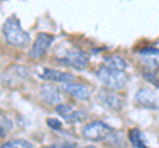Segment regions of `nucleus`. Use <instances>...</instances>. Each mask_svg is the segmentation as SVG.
I'll return each instance as SVG.
<instances>
[{
	"instance_id": "obj_12",
	"label": "nucleus",
	"mask_w": 159,
	"mask_h": 148,
	"mask_svg": "<svg viewBox=\"0 0 159 148\" xmlns=\"http://www.w3.org/2000/svg\"><path fill=\"white\" fill-rule=\"evenodd\" d=\"M129 140L135 148H148L145 143V136L142 135V132L138 128H131L129 131Z\"/></svg>"
},
{
	"instance_id": "obj_21",
	"label": "nucleus",
	"mask_w": 159,
	"mask_h": 148,
	"mask_svg": "<svg viewBox=\"0 0 159 148\" xmlns=\"http://www.w3.org/2000/svg\"><path fill=\"white\" fill-rule=\"evenodd\" d=\"M80 148H97V147H94V146H86V147H80Z\"/></svg>"
},
{
	"instance_id": "obj_3",
	"label": "nucleus",
	"mask_w": 159,
	"mask_h": 148,
	"mask_svg": "<svg viewBox=\"0 0 159 148\" xmlns=\"http://www.w3.org/2000/svg\"><path fill=\"white\" fill-rule=\"evenodd\" d=\"M113 131H114L113 128L110 126H107L106 123H103L101 120H94L88 123L84 127L82 136L86 140H90V141H101V140H106Z\"/></svg>"
},
{
	"instance_id": "obj_8",
	"label": "nucleus",
	"mask_w": 159,
	"mask_h": 148,
	"mask_svg": "<svg viewBox=\"0 0 159 148\" xmlns=\"http://www.w3.org/2000/svg\"><path fill=\"white\" fill-rule=\"evenodd\" d=\"M135 99L141 106L146 108H159L157 97L151 89H141L135 94Z\"/></svg>"
},
{
	"instance_id": "obj_16",
	"label": "nucleus",
	"mask_w": 159,
	"mask_h": 148,
	"mask_svg": "<svg viewBox=\"0 0 159 148\" xmlns=\"http://www.w3.org/2000/svg\"><path fill=\"white\" fill-rule=\"evenodd\" d=\"M85 112L84 111H78V110H74L72 114H69L68 116H65L64 119H65L68 123H76V122H80V120H82L84 118H85Z\"/></svg>"
},
{
	"instance_id": "obj_22",
	"label": "nucleus",
	"mask_w": 159,
	"mask_h": 148,
	"mask_svg": "<svg viewBox=\"0 0 159 148\" xmlns=\"http://www.w3.org/2000/svg\"><path fill=\"white\" fill-rule=\"evenodd\" d=\"M158 105H159V103H158Z\"/></svg>"
},
{
	"instance_id": "obj_10",
	"label": "nucleus",
	"mask_w": 159,
	"mask_h": 148,
	"mask_svg": "<svg viewBox=\"0 0 159 148\" xmlns=\"http://www.w3.org/2000/svg\"><path fill=\"white\" fill-rule=\"evenodd\" d=\"M62 89L80 101H88L89 98H90V90H89L85 85L70 82V83H65V85L62 86Z\"/></svg>"
},
{
	"instance_id": "obj_14",
	"label": "nucleus",
	"mask_w": 159,
	"mask_h": 148,
	"mask_svg": "<svg viewBox=\"0 0 159 148\" xmlns=\"http://www.w3.org/2000/svg\"><path fill=\"white\" fill-rule=\"evenodd\" d=\"M0 148H33V144L27 139H15L4 143Z\"/></svg>"
},
{
	"instance_id": "obj_13",
	"label": "nucleus",
	"mask_w": 159,
	"mask_h": 148,
	"mask_svg": "<svg viewBox=\"0 0 159 148\" xmlns=\"http://www.w3.org/2000/svg\"><path fill=\"white\" fill-rule=\"evenodd\" d=\"M141 57H142L141 63L148 72H157L159 69V57L158 56H141Z\"/></svg>"
},
{
	"instance_id": "obj_6",
	"label": "nucleus",
	"mask_w": 159,
	"mask_h": 148,
	"mask_svg": "<svg viewBox=\"0 0 159 148\" xmlns=\"http://www.w3.org/2000/svg\"><path fill=\"white\" fill-rule=\"evenodd\" d=\"M98 101L106 108L113 110V111H119L123 107L122 98L118 94H116L114 91L109 90V89H102V90L98 91Z\"/></svg>"
},
{
	"instance_id": "obj_18",
	"label": "nucleus",
	"mask_w": 159,
	"mask_h": 148,
	"mask_svg": "<svg viewBox=\"0 0 159 148\" xmlns=\"http://www.w3.org/2000/svg\"><path fill=\"white\" fill-rule=\"evenodd\" d=\"M12 128V123L8 118H0V136L6 135Z\"/></svg>"
},
{
	"instance_id": "obj_2",
	"label": "nucleus",
	"mask_w": 159,
	"mask_h": 148,
	"mask_svg": "<svg viewBox=\"0 0 159 148\" xmlns=\"http://www.w3.org/2000/svg\"><path fill=\"white\" fill-rule=\"evenodd\" d=\"M97 77H98V80L111 91L122 90L129 81V77L125 72L113 70V69H109L106 66H101L98 69Z\"/></svg>"
},
{
	"instance_id": "obj_15",
	"label": "nucleus",
	"mask_w": 159,
	"mask_h": 148,
	"mask_svg": "<svg viewBox=\"0 0 159 148\" xmlns=\"http://www.w3.org/2000/svg\"><path fill=\"white\" fill-rule=\"evenodd\" d=\"M105 141H107L109 144H111V146H119V147L125 144V140H123V136L121 135V132H118L116 130H114L111 134L109 135V137Z\"/></svg>"
},
{
	"instance_id": "obj_20",
	"label": "nucleus",
	"mask_w": 159,
	"mask_h": 148,
	"mask_svg": "<svg viewBox=\"0 0 159 148\" xmlns=\"http://www.w3.org/2000/svg\"><path fill=\"white\" fill-rule=\"evenodd\" d=\"M141 56H158L159 57V49L157 48H145L139 52Z\"/></svg>"
},
{
	"instance_id": "obj_17",
	"label": "nucleus",
	"mask_w": 159,
	"mask_h": 148,
	"mask_svg": "<svg viewBox=\"0 0 159 148\" xmlns=\"http://www.w3.org/2000/svg\"><path fill=\"white\" fill-rule=\"evenodd\" d=\"M56 111H57L62 118H65V116H68L69 114H72V112L74 111V108H73L70 105H66V103H60V105L56 106Z\"/></svg>"
},
{
	"instance_id": "obj_11",
	"label": "nucleus",
	"mask_w": 159,
	"mask_h": 148,
	"mask_svg": "<svg viewBox=\"0 0 159 148\" xmlns=\"http://www.w3.org/2000/svg\"><path fill=\"white\" fill-rule=\"evenodd\" d=\"M105 66L109 69H113V70H122L123 72L127 65H126V61L123 60L121 56L114 54V56L107 57L105 60Z\"/></svg>"
},
{
	"instance_id": "obj_1",
	"label": "nucleus",
	"mask_w": 159,
	"mask_h": 148,
	"mask_svg": "<svg viewBox=\"0 0 159 148\" xmlns=\"http://www.w3.org/2000/svg\"><path fill=\"white\" fill-rule=\"evenodd\" d=\"M3 34L6 37L7 42L12 46L24 48L31 41L29 33L21 28V24H20L19 19L15 15L9 16L6 20V23L3 24Z\"/></svg>"
},
{
	"instance_id": "obj_4",
	"label": "nucleus",
	"mask_w": 159,
	"mask_h": 148,
	"mask_svg": "<svg viewBox=\"0 0 159 148\" xmlns=\"http://www.w3.org/2000/svg\"><path fill=\"white\" fill-rule=\"evenodd\" d=\"M53 36L51 33H45V32H40L37 36H36V40L32 44V48H31V57L33 60H39L45 56L47 50L51 46V44L53 42Z\"/></svg>"
},
{
	"instance_id": "obj_19",
	"label": "nucleus",
	"mask_w": 159,
	"mask_h": 148,
	"mask_svg": "<svg viewBox=\"0 0 159 148\" xmlns=\"http://www.w3.org/2000/svg\"><path fill=\"white\" fill-rule=\"evenodd\" d=\"M47 124L52 128V130L54 131H58L62 128V123L60 122L58 119H56V118H48L47 119Z\"/></svg>"
},
{
	"instance_id": "obj_7",
	"label": "nucleus",
	"mask_w": 159,
	"mask_h": 148,
	"mask_svg": "<svg viewBox=\"0 0 159 148\" xmlns=\"http://www.w3.org/2000/svg\"><path fill=\"white\" fill-rule=\"evenodd\" d=\"M40 97H41V99L48 103V105H60L62 101V94L61 91L58 90L56 86L53 85H43L41 89H40Z\"/></svg>"
},
{
	"instance_id": "obj_5",
	"label": "nucleus",
	"mask_w": 159,
	"mask_h": 148,
	"mask_svg": "<svg viewBox=\"0 0 159 148\" xmlns=\"http://www.w3.org/2000/svg\"><path fill=\"white\" fill-rule=\"evenodd\" d=\"M68 66H72L77 70H84L89 63V54L81 49H73L68 52L62 60H60Z\"/></svg>"
},
{
	"instance_id": "obj_9",
	"label": "nucleus",
	"mask_w": 159,
	"mask_h": 148,
	"mask_svg": "<svg viewBox=\"0 0 159 148\" xmlns=\"http://www.w3.org/2000/svg\"><path fill=\"white\" fill-rule=\"evenodd\" d=\"M43 80L53 81V82H61V83H70L73 81V76L70 73L56 70V69H44L41 76Z\"/></svg>"
}]
</instances>
